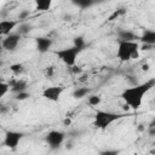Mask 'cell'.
I'll return each instance as SVG.
<instances>
[{"instance_id": "29", "label": "cell", "mask_w": 155, "mask_h": 155, "mask_svg": "<svg viewBox=\"0 0 155 155\" xmlns=\"http://www.w3.org/2000/svg\"><path fill=\"white\" fill-rule=\"evenodd\" d=\"M70 122H71V121H70V119H68V117H67V119H64V121H63V124H64L65 126L70 125Z\"/></svg>"}, {"instance_id": "26", "label": "cell", "mask_w": 155, "mask_h": 155, "mask_svg": "<svg viewBox=\"0 0 155 155\" xmlns=\"http://www.w3.org/2000/svg\"><path fill=\"white\" fill-rule=\"evenodd\" d=\"M53 71H54V68H53V67H47L46 70H45V75H46L47 78H51V76L53 75Z\"/></svg>"}, {"instance_id": "10", "label": "cell", "mask_w": 155, "mask_h": 155, "mask_svg": "<svg viewBox=\"0 0 155 155\" xmlns=\"http://www.w3.org/2000/svg\"><path fill=\"white\" fill-rule=\"evenodd\" d=\"M35 44H36V50L40 53H46L52 47L53 41H52V39H50L47 36H39L35 39Z\"/></svg>"}, {"instance_id": "17", "label": "cell", "mask_w": 155, "mask_h": 155, "mask_svg": "<svg viewBox=\"0 0 155 155\" xmlns=\"http://www.w3.org/2000/svg\"><path fill=\"white\" fill-rule=\"evenodd\" d=\"M126 8L125 7H120V8H117V10H115V11H113V13L108 17V22H111V21H114V19H116V18H119V17H121V16H124V15H126Z\"/></svg>"}, {"instance_id": "30", "label": "cell", "mask_w": 155, "mask_h": 155, "mask_svg": "<svg viewBox=\"0 0 155 155\" xmlns=\"http://www.w3.org/2000/svg\"><path fill=\"white\" fill-rule=\"evenodd\" d=\"M149 69V65H143V70H148Z\"/></svg>"}, {"instance_id": "6", "label": "cell", "mask_w": 155, "mask_h": 155, "mask_svg": "<svg viewBox=\"0 0 155 155\" xmlns=\"http://www.w3.org/2000/svg\"><path fill=\"white\" fill-rule=\"evenodd\" d=\"M64 139H65V133L62 132V131H57V130L50 131V132L46 134V137H45L46 143H47L48 147H50L51 149H53V150H54V149H58V148L63 144Z\"/></svg>"}, {"instance_id": "8", "label": "cell", "mask_w": 155, "mask_h": 155, "mask_svg": "<svg viewBox=\"0 0 155 155\" xmlns=\"http://www.w3.org/2000/svg\"><path fill=\"white\" fill-rule=\"evenodd\" d=\"M64 92V87L63 86H48L45 87L42 91V97L50 102H59L62 93Z\"/></svg>"}, {"instance_id": "18", "label": "cell", "mask_w": 155, "mask_h": 155, "mask_svg": "<svg viewBox=\"0 0 155 155\" xmlns=\"http://www.w3.org/2000/svg\"><path fill=\"white\" fill-rule=\"evenodd\" d=\"M73 46H75V47H78V48H80V50L84 51L85 47H86V41H85L84 36H81V35L75 36V38L73 39Z\"/></svg>"}, {"instance_id": "14", "label": "cell", "mask_w": 155, "mask_h": 155, "mask_svg": "<svg viewBox=\"0 0 155 155\" xmlns=\"http://www.w3.org/2000/svg\"><path fill=\"white\" fill-rule=\"evenodd\" d=\"M90 92H91V90H90L88 87H78V88L74 90L73 97H74L75 99H81V98L87 97V96L90 94Z\"/></svg>"}, {"instance_id": "22", "label": "cell", "mask_w": 155, "mask_h": 155, "mask_svg": "<svg viewBox=\"0 0 155 155\" xmlns=\"http://www.w3.org/2000/svg\"><path fill=\"white\" fill-rule=\"evenodd\" d=\"M74 4L76 6H79L80 8H87L93 5V2L91 0H78V1H74Z\"/></svg>"}, {"instance_id": "28", "label": "cell", "mask_w": 155, "mask_h": 155, "mask_svg": "<svg viewBox=\"0 0 155 155\" xmlns=\"http://www.w3.org/2000/svg\"><path fill=\"white\" fill-rule=\"evenodd\" d=\"M6 111H7V107H6V105H0V113L4 114V113H6Z\"/></svg>"}, {"instance_id": "1", "label": "cell", "mask_w": 155, "mask_h": 155, "mask_svg": "<svg viewBox=\"0 0 155 155\" xmlns=\"http://www.w3.org/2000/svg\"><path fill=\"white\" fill-rule=\"evenodd\" d=\"M154 85H155V79H150L132 87H127L122 91L121 98L128 108L137 110L140 108L144 96L154 87Z\"/></svg>"}, {"instance_id": "19", "label": "cell", "mask_w": 155, "mask_h": 155, "mask_svg": "<svg viewBox=\"0 0 155 155\" xmlns=\"http://www.w3.org/2000/svg\"><path fill=\"white\" fill-rule=\"evenodd\" d=\"M87 97H88V98H87V103H88L90 105H92V107H97V105H99L101 102H102V98H101V96H98V94H88Z\"/></svg>"}, {"instance_id": "20", "label": "cell", "mask_w": 155, "mask_h": 155, "mask_svg": "<svg viewBox=\"0 0 155 155\" xmlns=\"http://www.w3.org/2000/svg\"><path fill=\"white\" fill-rule=\"evenodd\" d=\"M10 70H11L15 75H19V74H22V73H23L24 67H23V64H22V63H13V64H11V65H10Z\"/></svg>"}, {"instance_id": "2", "label": "cell", "mask_w": 155, "mask_h": 155, "mask_svg": "<svg viewBox=\"0 0 155 155\" xmlns=\"http://www.w3.org/2000/svg\"><path fill=\"white\" fill-rule=\"evenodd\" d=\"M117 51H116V57L121 62H130L131 59H137L139 58V44L138 41H117Z\"/></svg>"}, {"instance_id": "25", "label": "cell", "mask_w": 155, "mask_h": 155, "mask_svg": "<svg viewBox=\"0 0 155 155\" xmlns=\"http://www.w3.org/2000/svg\"><path fill=\"white\" fill-rule=\"evenodd\" d=\"M29 97H30V94H29L27 91L19 92V93H16V94H15V98H16L17 101H24V99H27V98H29Z\"/></svg>"}, {"instance_id": "21", "label": "cell", "mask_w": 155, "mask_h": 155, "mask_svg": "<svg viewBox=\"0 0 155 155\" xmlns=\"http://www.w3.org/2000/svg\"><path fill=\"white\" fill-rule=\"evenodd\" d=\"M8 91H10V85H8V82L0 81V99H1L2 97H5Z\"/></svg>"}, {"instance_id": "31", "label": "cell", "mask_w": 155, "mask_h": 155, "mask_svg": "<svg viewBox=\"0 0 155 155\" xmlns=\"http://www.w3.org/2000/svg\"><path fill=\"white\" fill-rule=\"evenodd\" d=\"M1 65H2V62H1V61H0V67H1Z\"/></svg>"}, {"instance_id": "27", "label": "cell", "mask_w": 155, "mask_h": 155, "mask_svg": "<svg viewBox=\"0 0 155 155\" xmlns=\"http://www.w3.org/2000/svg\"><path fill=\"white\" fill-rule=\"evenodd\" d=\"M70 69H71V71H73L74 74H80V73H82V69H81L80 67H78L76 64H75L74 67H70Z\"/></svg>"}, {"instance_id": "11", "label": "cell", "mask_w": 155, "mask_h": 155, "mask_svg": "<svg viewBox=\"0 0 155 155\" xmlns=\"http://www.w3.org/2000/svg\"><path fill=\"white\" fill-rule=\"evenodd\" d=\"M8 85H10V91L13 92L15 94H16V93H19V92L27 91V87H28V82H27V80H24V79L12 80L11 82H8Z\"/></svg>"}, {"instance_id": "9", "label": "cell", "mask_w": 155, "mask_h": 155, "mask_svg": "<svg viewBox=\"0 0 155 155\" xmlns=\"http://www.w3.org/2000/svg\"><path fill=\"white\" fill-rule=\"evenodd\" d=\"M21 23L18 19H0V36H7Z\"/></svg>"}, {"instance_id": "4", "label": "cell", "mask_w": 155, "mask_h": 155, "mask_svg": "<svg viewBox=\"0 0 155 155\" xmlns=\"http://www.w3.org/2000/svg\"><path fill=\"white\" fill-rule=\"evenodd\" d=\"M81 52H82V50H80L75 46H70V47H64V48L57 50L56 56L59 58V61H62L67 67L70 68L76 64V59Z\"/></svg>"}, {"instance_id": "12", "label": "cell", "mask_w": 155, "mask_h": 155, "mask_svg": "<svg viewBox=\"0 0 155 155\" xmlns=\"http://www.w3.org/2000/svg\"><path fill=\"white\" fill-rule=\"evenodd\" d=\"M139 39V36L128 30V29H120L117 30V41H127V42H131V41H137Z\"/></svg>"}, {"instance_id": "3", "label": "cell", "mask_w": 155, "mask_h": 155, "mask_svg": "<svg viewBox=\"0 0 155 155\" xmlns=\"http://www.w3.org/2000/svg\"><path fill=\"white\" fill-rule=\"evenodd\" d=\"M125 114H119V113H113V111H105V110H97L94 116H93V126L98 130H107L111 124L115 121L122 119Z\"/></svg>"}, {"instance_id": "16", "label": "cell", "mask_w": 155, "mask_h": 155, "mask_svg": "<svg viewBox=\"0 0 155 155\" xmlns=\"http://www.w3.org/2000/svg\"><path fill=\"white\" fill-rule=\"evenodd\" d=\"M30 30H31V24L28 23V22H22V23L17 27L16 33H18L21 36H23V35H27Z\"/></svg>"}, {"instance_id": "13", "label": "cell", "mask_w": 155, "mask_h": 155, "mask_svg": "<svg viewBox=\"0 0 155 155\" xmlns=\"http://www.w3.org/2000/svg\"><path fill=\"white\" fill-rule=\"evenodd\" d=\"M139 40L144 45L154 46L155 45V31L154 30H150V29H145L143 31V34L139 36Z\"/></svg>"}, {"instance_id": "24", "label": "cell", "mask_w": 155, "mask_h": 155, "mask_svg": "<svg viewBox=\"0 0 155 155\" xmlns=\"http://www.w3.org/2000/svg\"><path fill=\"white\" fill-rule=\"evenodd\" d=\"M29 15H30V11H29V10H22V11L19 12V15H18V21L25 22V19L29 17Z\"/></svg>"}, {"instance_id": "15", "label": "cell", "mask_w": 155, "mask_h": 155, "mask_svg": "<svg viewBox=\"0 0 155 155\" xmlns=\"http://www.w3.org/2000/svg\"><path fill=\"white\" fill-rule=\"evenodd\" d=\"M52 6L51 0H36L35 1V10L38 11H47Z\"/></svg>"}, {"instance_id": "23", "label": "cell", "mask_w": 155, "mask_h": 155, "mask_svg": "<svg viewBox=\"0 0 155 155\" xmlns=\"http://www.w3.org/2000/svg\"><path fill=\"white\" fill-rule=\"evenodd\" d=\"M99 155H120L119 149H105L99 153Z\"/></svg>"}, {"instance_id": "5", "label": "cell", "mask_w": 155, "mask_h": 155, "mask_svg": "<svg viewBox=\"0 0 155 155\" xmlns=\"http://www.w3.org/2000/svg\"><path fill=\"white\" fill-rule=\"evenodd\" d=\"M24 134L19 131H6L4 136V145L10 150H16L19 142L23 139Z\"/></svg>"}, {"instance_id": "7", "label": "cell", "mask_w": 155, "mask_h": 155, "mask_svg": "<svg viewBox=\"0 0 155 155\" xmlns=\"http://www.w3.org/2000/svg\"><path fill=\"white\" fill-rule=\"evenodd\" d=\"M21 39H22V36H21L18 33L12 31L11 34H8L7 36H5V38L2 39V41H1V47H2L4 50H6V51L13 52V51L17 48V46H18Z\"/></svg>"}]
</instances>
